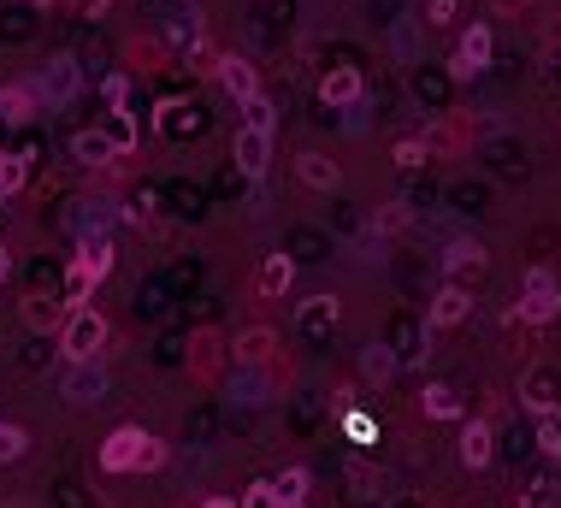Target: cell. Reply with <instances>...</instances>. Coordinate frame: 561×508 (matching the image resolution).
I'll use <instances>...</instances> for the list:
<instances>
[{"instance_id": "obj_1", "label": "cell", "mask_w": 561, "mask_h": 508, "mask_svg": "<svg viewBox=\"0 0 561 508\" xmlns=\"http://www.w3.org/2000/svg\"><path fill=\"white\" fill-rule=\"evenodd\" d=\"M514 314H520V325H532V331H544V325H556L561 319V278L550 272V266H532V272L520 278Z\"/></svg>"}, {"instance_id": "obj_2", "label": "cell", "mask_w": 561, "mask_h": 508, "mask_svg": "<svg viewBox=\"0 0 561 508\" xmlns=\"http://www.w3.org/2000/svg\"><path fill=\"white\" fill-rule=\"evenodd\" d=\"M107 337H113V325L101 308H71L60 325V355L65 361H95L107 349Z\"/></svg>"}, {"instance_id": "obj_3", "label": "cell", "mask_w": 561, "mask_h": 508, "mask_svg": "<svg viewBox=\"0 0 561 508\" xmlns=\"http://www.w3.org/2000/svg\"><path fill=\"white\" fill-rule=\"evenodd\" d=\"M491 48H497V42H491V24H479V18H473V24L461 30L455 54H449V77H455V83H473V77L491 65Z\"/></svg>"}, {"instance_id": "obj_4", "label": "cell", "mask_w": 561, "mask_h": 508, "mask_svg": "<svg viewBox=\"0 0 561 508\" xmlns=\"http://www.w3.org/2000/svg\"><path fill=\"white\" fill-rule=\"evenodd\" d=\"M65 402H77V408H95V402H107V367H101V355L95 361H65Z\"/></svg>"}, {"instance_id": "obj_5", "label": "cell", "mask_w": 561, "mask_h": 508, "mask_svg": "<svg viewBox=\"0 0 561 508\" xmlns=\"http://www.w3.org/2000/svg\"><path fill=\"white\" fill-rule=\"evenodd\" d=\"M272 142H278V130H260V125H243L237 136H231V160H237L243 178H266V166H272Z\"/></svg>"}, {"instance_id": "obj_6", "label": "cell", "mask_w": 561, "mask_h": 508, "mask_svg": "<svg viewBox=\"0 0 561 508\" xmlns=\"http://www.w3.org/2000/svg\"><path fill=\"white\" fill-rule=\"evenodd\" d=\"M485 266H491L485 243L461 237V243H449V249H443V284H461V290H467V278L479 284V278H485Z\"/></svg>"}, {"instance_id": "obj_7", "label": "cell", "mask_w": 561, "mask_h": 508, "mask_svg": "<svg viewBox=\"0 0 561 508\" xmlns=\"http://www.w3.org/2000/svg\"><path fill=\"white\" fill-rule=\"evenodd\" d=\"M467 314H473V290H461V284H437L432 308H426V331H455V325H467Z\"/></svg>"}, {"instance_id": "obj_8", "label": "cell", "mask_w": 561, "mask_h": 508, "mask_svg": "<svg viewBox=\"0 0 561 508\" xmlns=\"http://www.w3.org/2000/svg\"><path fill=\"white\" fill-rule=\"evenodd\" d=\"M142 444H148L142 426H119V432H107V444H101V455H95V467H101V473H136Z\"/></svg>"}, {"instance_id": "obj_9", "label": "cell", "mask_w": 561, "mask_h": 508, "mask_svg": "<svg viewBox=\"0 0 561 508\" xmlns=\"http://www.w3.org/2000/svg\"><path fill=\"white\" fill-rule=\"evenodd\" d=\"M30 95L36 101H48V107H65L71 95H77V60H48V71H36V83H30Z\"/></svg>"}, {"instance_id": "obj_10", "label": "cell", "mask_w": 561, "mask_h": 508, "mask_svg": "<svg viewBox=\"0 0 561 508\" xmlns=\"http://www.w3.org/2000/svg\"><path fill=\"white\" fill-rule=\"evenodd\" d=\"M367 95V83H361V71L355 65H331L325 77H319V101L331 107V113H343V107H355Z\"/></svg>"}, {"instance_id": "obj_11", "label": "cell", "mask_w": 561, "mask_h": 508, "mask_svg": "<svg viewBox=\"0 0 561 508\" xmlns=\"http://www.w3.org/2000/svg\"><path fill=\"white\" fill-rule=\"evenodd\" d=\"M337 319H343V302L319 290V296H308V302L296 308V331H302V337H331V331H337Z\"/></svg>"}, {"instance_id": "obj_12", "label": "cell", "mask_w": 561, "mask_h": 508, "mask_svg": "<svg viewBox=\"0 0 561 508\" xmlns=\"http://www.w3.org/2000/svg\"><path fill=\"white\" fill-rule=\"evenodd\" d=\"M461 467H473V473H485L491 467V455H497V432H491V420H467L461 426Z\"/></svg>"}, {"instance_id": "obj_13", "label": "cell", "mask_w": 561, "mask_h": 508, "mask_svg": "<svg viewBox=\"0 0 561 508\" xmlns=\"http://www.w3.org/2000/svg\"><path fill=\"white\" fill-rule=\"evenodd\" d=\"M213 71H219V89H225L231 101H254V95H260V77H254V65L243 60V54H219Z\"/></svg>"}, {"instance_id": "obj_14", "label": "cell", "mask_w": 561, "mask_h": 508, "mask_svg": "<svg viewBox=\"0 0 561 508\" xmlns=\"http://www.w3.org/2000/svg\"><path fill=\"white\" fill-rule=\"evenodd\" d=\"M290 284H296V260H290V254H266V260H260V278H254L260 302H284Z\"/></svg>"}, {"instance_id": "obj_15", "label": "cell", "mask_w": 561, "mask_h": 508, "mask_svg": "<svg viewBox=\"0 0 561 508\" xmlns=\"http://www.w3.org/2000/svg\"><path fill=\"white\" fill-rule=\"evenodd\" d=\"M296 178H302L308 190H319V195H331L337 184H343L337 160H331V154H319V148H302V154H296Z\"/></svg>"}, {"instance_id": "obj_16", "label": "cell", "mask_w": 561, "mask_h": 508, "mask_svg": "<svg viewBox=\"0 0 561 508\" xmlns=\"http://www.w3.org/2000/svg\"><path fill=\"white\" fill-rule=\"evenodd\" d=\"M65 314H71V308H65V296H42V290H36V296H24V325H30V331H60Z\"/></svg>"}, {"instance_id": "obj_17", "label": "cell", "mask_w": 561, "mask_h": 508, "mask_svg": "<svg viewBox=\"0 0 561 508\" xmlns=\"http://www.w3.org/2000/svg\"><path fill=\"white\" fill-rule=\"evenodd\" d=\"M520 402H526L538 420H544V414H561V379H556V373H532L526 390H520Z\"/></svg>"}, {"instance_id": "obj_18", "label": "cell", "mask_w": 561, "mask_h": 508, "mask_svg": "<svg viewBox=\"0 0 561 508\" xmlns=\"http://www.w3.org/2000/svg\"><path fill=\"white\" fill-rule=\"evenodd\" d=\"M420 408H426V420H461L467 414V402H461L455 384H426L420 390Z\"/></svg>"}, {"instance_id": "obj_19", "label": "cell", "mask_w": 561, "mask_h": 508, "mask_svg": "<svg viewBox=\"0 0 561 508\" xmlns=\"http://www.w3.org/2000/svg\"><path fill=\"white\" fill-rule=\"evenodd\" d=\"M396 373H402V361H396L390 343H367V349H361V379L367 384H390Z\"/></svg>"}, {"instance_id": "obj_20", "label": "cell", "mask_w": 561, "mask_h": 508, "mask_svg": "<svg viewBox=\"0 0 561 508\" xmlns=\"http://www.w3.org/2000/svg\"><path fill=\"white\" fill-rule=\"evenodd\" d=\"M89 296H95V272H89L83 254H71V266H65V308H89Z\"/></svg>"}, {"instance_id": "obj_21", "label": "cell", "mask_w": 561, "mask_h": 508, "mask_svg": "<svg viewBox=\"0 0 561 508\" xmlns=\"http://www.w3.org/2000/svg\"><path fill=\"white\" fill-rule=\"evenodd\" d=\"M272 349H278V337H272L266 325H254V331L237 337V367H266V361H272Z\"/></svg>"}, {"instance_id": "obj_22", "label": "cell", "mask_w": 561, "mask_h": 508, "mask_svg": "<svg viewBox=\"0 0 561 508\" xmlns=\"http://www.w3.org/2000/svg\"><path fill=\"white\" fill-rule=\"evenodd\" d=\"M71 160H77V166H107V160H113V142H107L101 130H77V136H71Z\"/></svg>"}, {"instance_id": "obj_23", "label": "cell", "mask_w": 561, "mask_h": 508, "mask_svg": "<svg viewBox=\"0 0 561 508\" xmlns=\"http://www.w3.org/2000/svg\"><path fill=\"white\" fill-rule=\"evenodd\" d=\"M101 136H107V142H113V154H130V148H136V142H142V130H136V113H107V119H101Z\"/></svg>"}, {"instance_id": "obj_24", "label": "cell", "mask_w": 561, "mask_h": 508, "mask_svg": "<svg viewBox=\"0 0 561 508\" xmlns=\"http://www.w3.org/2000/svg\"><path fill=\"white\" fill-rule=\"evenodd\" d=\"M36 113V95H30V83H12V89H0V125H24Z\"/></svg>"}, {"instance_id": "obj_25", "label": "cell", "mask_w": 561, "mask_h": 508, "mask_svg": "<svg viewBox=\"0 0 561 508\" xmlns=\"http://www.w3.org/2000/svg\"><path fill=\"white\" fill-rule=\"evenodd\" d=\"M272 485H278V503H308L313 473H308V467H284V473H278Z\"/></svg>"}, {"instance_id": "obj_26", "label": "cell", "mask_w": 561, "mask_h": 508, "mask_svg": "<svg viewBox=\"0 0 561 508\" xmlns=\"http://www.w3.org/2000/svg\"><path fill=\"white\" fill-rule=\"evenodd\" d=\"M24 455H30V432L12 426V420H0V467H12V461H24Z\"/></svg>"}, {"instance_id": "obj_27", "label": "cell", "mask_w": 561, "mask_h": 508, "mask_svg": "<svg viewBox=\"0 0 561 508\" xmlns=\"http://www.w3.org/2000/svg\"><path fill=\"white\" fill-rule=\"evenodd\" d=\"M556 491H561L556 473H538V479L520 491V508H556Z\"/></svg>"}, {"instance_id": "obj_28", "label": "cell", "mask_w": 561, "mask_h": 508, "mask_svg": "<svg viewBox=\"0 0 561 508\" xmlns=\"http://www.w3.org/2000/svg\"><path fill=\"white\" fill-rule=\"evenodd\" d=\"M373 231L378 237H396V231H408V201H384L373 213Z\"/></svg>"}, {"instance_id": "obj_29", "label": "cell", "mask_w": 561, "mask_h": 508, "mask_svg": "<svg viewBox=\"0 0 561 508\" xmlns=\"http://www.w3.org/2000/svg\"><path fill=\"white\" fill-rule=\"evenodd\" d=\"M24 172H30V154H0V195L24 190Z\"/></svg>"}, {"instance_id": "obj_30", "label": "cell", "mask_w": 561, "mask_h": 508, "mask_svg": "<svg viewBox=\"0 0 561 508\" xmlns=\"http://www.w3.org/2000/svg\"><path fill=\"white\" fill-rule=\"evenodd\" d=\"M538 449L561 467V414H544V420H538Z\"/></svg>"}, {"instance_id": "obj_31", "label": "cell", "mask_w": 561, "mask_h": 508, "mask_svg": "<svg viewBox=\"0 0 561 508\" xmlns=\"http://www.w3.org/2000/svg\"><path fill=\"white\" fill-rule=\"evenodd\" d=\"M237 508H284V503H278V485H272V479H254Z\"/></svg>"}, {"instance_id": "obj_32", "label": "cell", "mask_w": 561, "mask_h": 508, "mask_svg": "<svg viewBox=\"0 0 561 508\" xmlns=\"http://www.w3.org/2000/svg\"><path fill=\"white\" fill-rule=\"evenodd\" d=\"M396 166H402V172H420V166H426V142H420V136L396 142Z\"/></svg>"}, {"instance_id": "obj_33", "label": "cell", "mask_w": 561, "mask_h": 508, "mask_svg": "<svg viewBox=\"0 0 561 508\" xmlns=\"http://www.w3.org/2000/svg\"><path fill=\"white\" fill-rule=\"evenodd\" d=\"M243 113H249V119H243V125L278 130V113H272V101H266V95H254V101H243Z\"/></svg>"}, {"instance_id": "obj_34", "label": "cell", "mask_w": 561, "mask_h": 508, "mask_svg": "<svg viewBox=\"0 0 561 508\" xmlns=\"http://www.w3.org/2000/svg\"><path fill=\"white\" fill-rule=\"evenodd\" d=\"M455 12H461V0H426V18H420V24L443 30V24H455Z\"/></svg>"}, {"instance_id": "obj_35", "label": "cell", "mask_w": 561, "mask_h": 508, "mask_svg": "<svg viewBox=\"0 0 561 508\" xmlns=\"http://www.w3.org/2000/svg\"><path fill=\"white\" fill-rule=\"evenodd\" d=\"M125 101H130V77L113 71V77H107V113H125Z\"/></svg>"}, {"instance_id": "obj_36", "label": "cell", "mask_w": 561, "mask_h": 508, "mask_svg": "<svg viewBox=\"0 0 561 508\" xmlns=\"http://www.w3.org/2000/svg\"><path fill=\"white\" fill-rule=\"evenodd\" d=\"M349 485H355V497H378V473L367 467V461H355V467H349Z\"/></svg>"}, {"instance_id": "obj_37", "label": "cell", "mask_w": 561, "mask_h": 508, "mask_svg": "<svg viewBox=\"0 0 561 508\" xmlns=\"http://www.w3.org/2000/svg\"><path fill=\"white\" fill-rule=\"evenodd\" d=\"M154 467H166V444H160V438H148L142 455H136V473H154Z\"/></svg>"}, {"instance_id": "obj_38", "label": "cell", "mask_w": 561, "mask_h": 508, "mask_svg": "<svg viewBox=\"0 0 561 508\" xmlns=\"http://www.w3.org/2000/svg\"><path fill=\"white\" fill-rule=\"evenodd\" d=\"M343 432H349V438H361V444H367V438H373V420H367V414H349V420H343Z\"/></svg>"}, {"instance_id": "obj_39", "label": "cell", "mask_w": 561, "mask_h": 508, "mask_svg": "<svg viewBox=\"0 0 561 508\" xmlns=\"http://www.w3.org/2000/svg\"><path fill=\"white\" fill-rule=\"evenodd\" d=\"M77 12H83V18H101V12H107V0H77Z\"/></svg>"}, {"instance_id": "obj_40", "label": "cell", "mask_w": 561, "mask_h": 508, "mask_svg": "<svg viewBox=\"0 0 561 508\" xmlns=\"http://www.w3.org/2000/svg\"><path fill=\"white\" fill-rule=\"evenodd\" d=\"M201 508H237V497H207Z\"/></svg>"}, {"instance_id": "obj_41", "label": "cell", "mask_w": 561, "mask_h": 508, "mask_svg": "<svg viewBox=\"0 0 561 508\" xmlns=\"http://www.w3.org/2000/svg\"><path fill=\"white\" fill-rule=\"evenodd\" d=\"M6 278H12V254L0 249V284H6Z\"/></svg>"}, {"instance_id": "obj_42", "label": "cell", "mask_w": 561, "mask_h": 508, "mask_svg": "<svg viewBox=\"0 0 561 508\" xmlns=\"http://www.w3.org/2000/svg\"><path fill=\"white\" fill-rule=\"evenodd\" d=\"M284 508H308V503H284Z\"/></svg>"}, {"instance_id": "obj_43", "label": "cell", "mask_w": 561, "mask_h": 508, "mask_svg": "<svg viewBox=\"0 0 561 508\" xmlns=\"http://www.w3.org/2000/svg\"><path fill=\"white\" fill-rule=\"evenodd\" d=\"M6 508H30V503H6Z\"/></svg>"}, {"instance_id": "obj_44", "label": "cell", "mask_w": 561, "mask_h": 508, "mask_svg": "<svg viewBox=\"0 0 561 508\" xmlns=\"http://www.w3.org/2000/svg\"><path fill=\"white\" fill-rule=\"evenodd\" d=\"M36 6H54V0H36Z\"/></svg>"}]
</instances>
